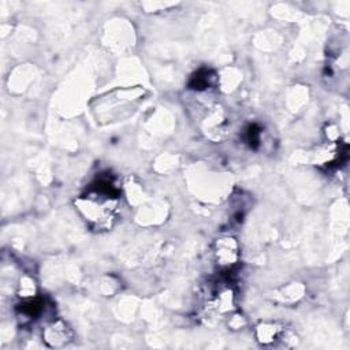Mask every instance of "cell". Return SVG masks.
Returning <instances> with one entry per match:
<instances>
[{"mask_svg": "<svg viewBox=\"0 0 350 350\" xmlns=\"http://www.w3.org/2000/svg\"><path fill=\"white\" fill-rule=\"evenodd\" d=\"M19 288H21V290H19V294H21V297H23V299L34 297V295H33L34 291H36V288H34V282H33L29 276H25V278L21 279Z\"/></svg>", "mask_w": 350, "mask_h": 350, "instance_id": "7", "label": "cell"}, {"mask_svg": "<svg viewBox=\"0 0 350 350\" xmlns=\"http://www.w3.org/2000/svg\"><path fill=\"white\" fill-rule=\"evenodd\" d=\"M235 308V294L227 284L216 286L206 297L205 310L211 317H224L232 314Z\"/></svg>", "mask_w": 350, "mask_h": 350, "instance_id": "4", "label": "cell"}, {"mask_svg": "<svg viewBox=\"0 0 350 350\" xmlns=\"http://www.w3.org/2000/svg\"><path fill=\"white\" fill-rule=\"evenodd\" d=\"M212 254L216 265L223 271H228L239 261V245L232 237H220L213 243Z\"/></svg>", "mask_w": 350, "mask_h": 350, "instance_id": "5", "label": "cell"}, {"mask_svg": "<svg viewBox=\"0 0 350 350\" xmlns=\"http://www.w3.org/2000/svg\"><path fill=\"white\" fill-rule=\"evenodd\" d=\"M42 338L49 347H60L71 340L72 331L63 320H53L44 328Z\"/></svg>", "mask_w": 350, "mask_h": 350, "instance_id": "6", "label": "cell"}, {"mask_svg": "<svg viewBox=\"0 0 350 350\" xmlns=\"http://www.w3.org/2000/svg\"><path fill=\"white\" fill-rule=\"evenodd\" d=\"M145 90L138 88H123L108 92L103 97H97L93 112L100 123H112L133 115L139 103L144 100Z\"/></svg>", "mask_w": 350, "mask_h": 350, "instance_id": "2", "label": "cell"}, {"mask_svg": "<svg viewBox=\"0 0 350 350\" xmlns=\"http://www.w3.org/2000/svg\"><path fill=\"white\" fill-rule=\"evenodd\" d=\"M120 191L109 178H100L75 200L82 219L94 230H107L115 221Z\"/></svg>", "mask_w": 350, "mask_h": 350, "instance_id": "1", "label": "cell"}, {"mask_svg": "<svg viewBox=\"0 0 350 350\" xmlns=\"http://www.w3.org/2000/svg\"><path fill=\"white\" fill-rule=\"evenodd\" d=\"M256 339L265 347H293L297 343L295 332L278 323H260L256 327Z\"/></svg>", "mask_w": 350, "mask_h": 350, "instance_id": "3", "label": "cell"}]
</instances>
